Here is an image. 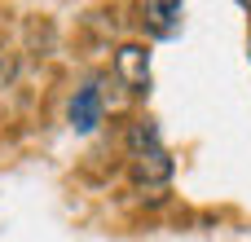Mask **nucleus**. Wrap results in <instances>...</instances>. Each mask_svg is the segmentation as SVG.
<instances>
[{
	"label": "nucleus",
	"instance_id": "obj_1",
	"mask_svg": "<svg viewBox=\"0 0 251 242\" xmlns=\"http://www.w3.org/2000/svg\"><path fill=\"white\" fill-rule=\"evenodd\" d=\"M115 75L128 93H150V48L146 44H119L115 48Z\"/></svg>",
	"mask_w": 251,
	"mask_h": 242
},
{
	"label": "nucleus",
	"instance_id": "obj_2",
	"mask_svg": "<svg viewBox=\"0 0 251 242\" xmlns=\"http://www.w3.org/2000/svg\"><path fill=\"white\" fill-rule=\"evenodd\" d=\"M97 123H101V88L97 84H84L71 97V128L75 132H93Z\"/></svg>",
	"mask_w": 251,
	"mask_h": 242
},
{
	"label": "nucleus",
	"instance_id": "obj_4",
	"mask_svg": "<svg viewBox=\"0 0 251 242\" xmlns=\"http://www.w3.org/2000/svg\"><path fill=\"white\" fill-rule=\"evenodd\" d=\"M141 18L154 26V35H172V31L181 26V4H159V0H150V4L141 9Z\"/></svg>",
	"mask_w": 251,
	"mask_h": 242
},
{
	"label": "nucleus",
	"instance_id": "obj_3",
	"mask_svg": "<svg viewBox=\"0 0 251 242\" xmlns=\"http://www.w3.org/2000/svg\"><path fill=\"white\" fill-rule=\"evenodd\" d=\"M132 172H137V181H168L172 176V159H168L163 145H154L146 154H132Z\"/></svg>",
	"mask_w": 251,
	"mask_h": 242
}]
</instances>
